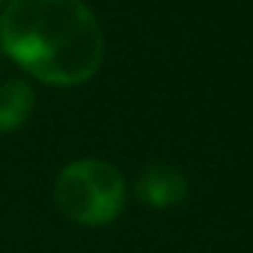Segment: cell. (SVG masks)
<instances>
[{
	"label": "cell",
	"instance_id": "6da1fadb",
	"mask_svg": "<svg viewBox=\"0 0 253 253\" xmlns=\"http://www.w3.org/2000/svg\"><path fill=\"white\" fill-rule=\"evenodd\" d=\"M0 45L27 75L78 86L89 81L104 57V36L81 0H12L0 15Z\"/></svg>",
	"mask_w": 253,
	"mask_h": 253
},
{
	"label": "cell",
	"instance_id": "7a4b0ae2",
	"mask_svg": "<svg viewBox=\"0 0 253 253\" xmlns=\"http://www.w3.org/2000/svg\"><path fill=\"white\" fill-rule=\"evenodd\" d=\"M54 200L60 211L81 226H104L125 206V182L107 161L84 158L57 176Z\"/></svg>",
	"mask_w": 253,
	"mask_h": 253
},
{
	"label": "cell",
	"instance_id": "3957f363",
	"mask_svg": "<svg viewBox=\"0 0 253 253\" xmlns=\"http://www.w3.org/2000/svg\"><path fill=\"white\" fill-rule=\"evenodd\" d=\"M137 197L152 209H173L188 197V179L176 167L149 164L137 179Z\"/></svg>",
	"mask_w": 253,
	"mask_h": 253
},
{
	"label": "cell",
	"instance_id": "277c9868",
	"mask_svg": "<svg viewBox=\"0 0 253 253\" xmlns=\"http://www.w3.org/2000/svg\"><path fill=\"white\" fill-rule=\"evenodd\" d=\"M33 110V89L24 81L0 84V134L15 131Z\"/></svg>",
	"mask_w": 253,
	"mask_h": 253
},
{
	"label": "cell",
	"instance_id": "5b68a950",
	"mask_svg": "<svg viewBox=\"0 0 253 253\" xmlns=\"http://www.w3.org/2000/svg\"><path fill=\"white\" fill-rule=\"evenodd\" d=\"M0 3H3V0H0Z\"/></svg>",
	"mask_w": 253,
	"mask_h": 253
}]
</instances>
